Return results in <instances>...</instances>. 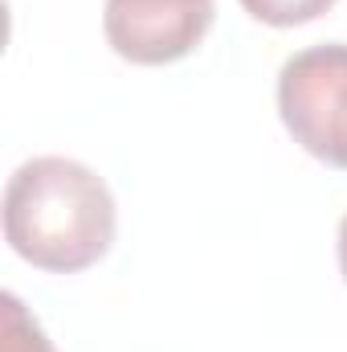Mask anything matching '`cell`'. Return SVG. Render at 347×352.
Here are the masks:
<instances>
[{
    "instance_id": "cell-4",
    "label": "cell",
    "mask_w": 347,
    "mask_h": 352,
    "mask_svg": "<svg viewBox=\"0 0 347 352\" xmlns=\"http://www.w3.org/2000/svg\"><path fill=\"white\" fill-rule=\"evenodd\" d=\"M0 320H4V328H0V352H58L49 344L45 328L29 316V307L12 291L0 295Z\"/></svg>"
},
{
    "instance_id": "cell-5",
    "label": "cell",
    "mask_w": 347,
    "mask_h": 352,
    "mask_svg": "<svg viewBox=\"0 0 347 352\" xmlns=\"http://www.w3.org/2000/svg\"><path fill=\"white\" fill-rule=\"evenodd\" d=\"M241 8L274 29H294V25H311L323 12L335 8V0H241Z\"/></svg>"
},
{
    "instance_id": "cell-6",
    "label": "cell",
    "mask_w": 347,
    "mask_h": 352,
    "mask_svg": "<svg viewBox=\"0 0 347 352\" xmlns=\"http://www.w3.org/2000/svg\"><path fill=\"white\" fill-rule=\"evenodd\" d=\"M339 270H344V283H347V213L339 221Z\"/></svg>"
},
{
    "instance_id": "cell-3",
    "label": "cell",
    "mask_w": 347,
    "mask_h": 352,
    "mask_svg": "<svg viewBox=\"0 0 347 352\" xmlns=\"http://www.w3.org/2000/svg\"><path fill=\"white\" fill-rule=\"evenodd\" d=\"M213 0H106L102 33L131 66H172L213 29Z\"/></svg>"
},
{
    "instance_id": "cell-2",
    "label": "cell",
    "mask_w": 347,
    "mask_h": 352,
    "mask_svg": "<svg viewBox=\"0 0 347 352\" xmlns=\"http://www.w3.org/2000/svg\"><path fill=\"white\" fill-rule=\"evenodd\" d=\"M278 115L294 144L347 173V45L327 41L298 50L278 70Z\"/></svg>"
},
{
    "instance_id": "cell-1",
    "label": "cell",
    "mask_w": 347,
    "mask_h": 352,
    "mask_svg": "<svg viewBox=\"0 0 347 352\" xmlns=\"http://www.w3.org/2000/svg\"><path fill=\"white\" fill-rule=\"evenodd\" d=\"M119 230L106 180L70 156H33L4 184V238L16 258L78 274L106 258Z\"/></svg>"
}]
</instances>
